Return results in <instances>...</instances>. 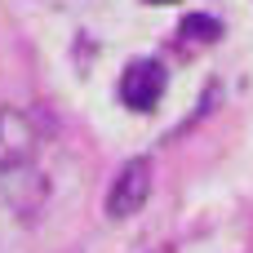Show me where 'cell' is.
Here are the masks:
<instances>
[{
  "label": "cell",
  "instance_id": "obj_2",
  "mask_svg": "<svg viewBox=\"0 0 253 253\" xmlns=\"http://www.w3.org/2000/svg\"><path fill=\"white\" fill-rule=\"evenodd\" d=\"M165 84H169V76H165L160 62L133 58V62L120 71V102H125L129 111H151V107L165 98Z\"/></svg>",
  "mask_w": 253,
  "mask_h": 253
},
{
  "label": "cell",
  "instance_id": "obj_5",
  "mask_svg": "<svg viewBox=\"0 0 253 253\" xmlns=\"http://www.w3.org/2000/svg\"><path fill=\"white\" fill-rule=\"evenodd\" d=\"M147 4H173V0H147Z\"/></svg>",
  "mask_w": 253,
  "mask_h": 253
},
{
  "label": "cell",
  "instance_id": "obj_1",
  "mask_svg": "<svg viewBox=\"0 0 253 253\" xmlns=\"http://www.w3.org/2000/svg\"><path fill=\"white\" fill-rule=\"evenodd\" d=\"M147 200H151V160H147V156H133V160L116 173V182H111V191H107V218L125 222V218H133Z\"/></svg>",
  "mask_w": 253,
  "mask_h": 253
},
{
  "label": "cell",
  "instance_id": "obj_3",
  "mask_svg": "<svg viewBox=\"0 0 253 253\" xmlns=\"http://www.w3.org/2000/svg\"><path fill=\"white\" fill-rule=\"evenodd\" d=\"M36 160V129L22 111H0V169Z\"/></svg>",
  "mask_w": 253,
  "mask_h": 253
},
{
  "label": "cell",
  "instance_id": "obj_6",
  "mask_svg": "<svg viewBox=\"0 0 253 253\" xmlns=\"http://www.w3.org/2000/svg\"><path fill=\"white\" fill-rule=\"evenodd\" d=\"M156 253H173V249H156Z\"/></svg>",
  "mask_w": 253,
  "mask_h": 253
},
{
  "label": "cell",
  "instance_id": "obj_4",
  "mask_svg": "<svg viewBox=\"0 0 253 253\" xmlns=\"http://www.w3.org/2000/svg\"><path fill=\"white\" fill-rule=\"evenodd\" d=\"M218 36H222V22H218V18H209V13H187V18H182V40L209 44V40H218Z\"/></svg>",
  "mask_w": 253,
  "mask_h": 253
}]
</instances>
